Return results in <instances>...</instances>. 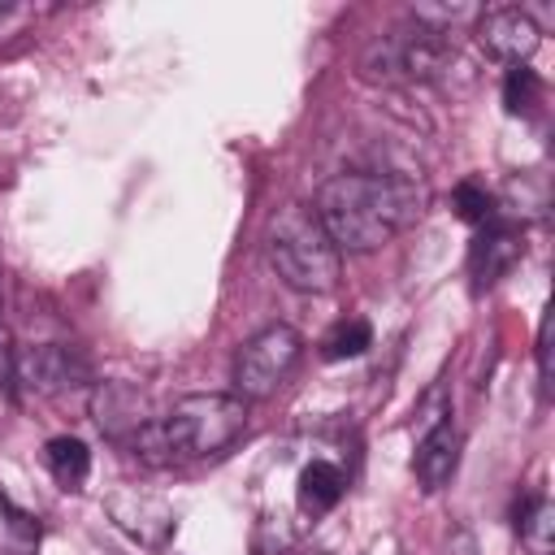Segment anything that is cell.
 <instances>
[{"instance_id":"6da1fadb","label":"cell","mask_w":555,"mask_h":555,"mask_svg":"<svg viewBox=\"0 0 555 555\" xmlns=\"http://www.w3.org/2000/svg\"><path fill=\"white\" fill-rule=\"evenodd\" d=\"M312 212L338 251H377L425 212V191L408 173H334Z\"/></svg>"},{"instance_id":"7a4b0ae2","label":"cell","mask_w":555,"mask_h":555,"mask_svg":"<svg viewBox=\"0 0 555 555\" xmlns=\"http://www.w3.org/2000/svg\"><path fill=\"white\" fill-rule=\"evenodd\" d=\"M247 434V403L238 395H182L165 416H152L134 438V455L152 468H173L182 460H208Z\"/></svg>"},{"instance_id":"3957f363","label":"cell","mask_w":555,"mask_h":555,"mask_svg":"<svg viewBox=\"0 0 555 555\" xmlns=\"http://www.w3.org/2000/svg\"><path fill=\"white\" fill-rule=\"evenodd\" d=\"M269 264L291 291L304 295H330L343 278V251L330 243L308 204H286L269 221Z\"/></svg>"},{"instance_id":"277c9868","label":"cell","mask_w":555,"mask_h":555,"mask_svg":"<svg viewBox=\"0 0 555 555\" xmlns=\"http://www.w3.org/2000/svg\"><path fill=\"white\" fill-rule=\"evenodd\" d=\"M455 61V43H451V30H434V26H408V30H390L382 39L369 43L360 69L364 78H382V82H434L451 69Z\"/></svg>"},{"instance_id":"5b68a950","label":"cell","mask_w":555,"mask_h":555,"mask_svg":"<svg viewBox=\"0 0 555 555\" xmlns=\"http://www.w3.org/2000/svg\"><path fill=\"white\" fill-rule=\"evenodd\" d=\"M299 356H304L299 330H291V325H264L234 356V395L243 403L273 399L282 390V382L291 377V369L299 364Z\"/></svg>"},{"instance_id":"8992f818","label":"cell","mask_w":555,"mask_h":555,"mask_svg":"<svg viewBox=\"0 0 555 555\" xmlns=\"http://www.w3.org/2000/svg\"><path fill=\"white\" fill-rule=\"evenodd\" d=\"M104 512H108V520H113L134 546H143V551H165V546L173 542L178 520H173V507H169L160 494H147V490H139V486H117V490L104 499Z\"/></svg>"},{"instance_id":"52a82bcc","label":"cell","mask_w":555,"mask_h":555,"mask_svg":"<svg viewBox=\"0 0 555 555\" xmlns=\"http://www.w3.org/2000/svg\"><path fill=\"white\" fill-rule=\"evenodd\" d=\"M87 377H91L87 356L74 351V347H65V343L26 347V351H17V364H13V382H22L35 395L74 390V386H87Z\"/></svg>"},{"instance_id":"ba28073f","label":"cell","mask_w":555,"mask_h":555,"mask_svg":"<svg viewBox=\"0 0 555 555\" xmlns=\"http://www.w3.org/2000/svg\"><path fill=\"white\" fill-rule=\"evenodd\" d=\"M477 43L507 65H525L538 43H542V26L533 22L529 9H481L477 17Z\"/></svg>"},{"instance_id":"9c48e42d","label":"cell","mask_w":555,"mask_h":555,"mask_svg":"<svg viewBox=\"0 0 555 555\" xmlns=\"http://www.w3.org/2000/svg\"><path fill=\"white\" fill-rule=\"evenodd\" d=\"M455 468H460V429L447 412L442 421L425 425V434L416 442V455H412V473L429 494H438L455 477Z\"/></svg>"},{"instance_id":"30bf717a","label":"cell","mask_w":555,"mask_h":555,"mask_svg":"<svg viewBox=\"0 0 555 555\" xmlns=\"http://www.w3.org/2000/svg\"><path fill=\"white\" fill-rule=\"evenodd\" d=\"M91 416L117 442H130L152 421L147 416V399L134 386H126V382H100L95 395H91Z\"/></svg>"},{"instance_id":"8fae6325","label":"cell","mask_w":555,"mask_h":555,"mask_svg":"<svg viewBox=\"0 0 555 555\" xmlns=\"http://www.w3.org/2000/svg\"><path fill=\"white\" fill-rule=\"evenodd\" d=\"M520 251H525V238H520V225L512 221V217H490L486 225H481V234H477V243H473V273H477V282H499L516 260H520Z\"/></svg>"},{"instance_id":"7c38bea8","label":"cell","mask_w":555,"mask_h":555,"mask_svg":"<svg viewBox=\"0 0 555 555\" xmlns=\"http://www.w3.org/2000/svg\"><path fill=\"white\" fill-rule=\"evenodd\" d=\"M343 490H347L343 468H338V464H330V460H312V464H304V473H299L295 503H299V512H304V516H312V520H317V516H325L330 507H338Z\"/></svg>"},{"instance_id":"4fadbf2b","label":"cell","mask_w":555,"mask_h":555,"mask_svg":"<svg viewBox=\"0 0 555 555\" xmlns=\"http://www.w3.org/2000/svg\"><path fill=\"white\" fill-rule=\"evenodd\" d=\"M43 460H48V473L61 481V490H82V481H87V473H91V451H87L82 438H74V434L48 438Z\"/></svg>"},{"instance_id":"5bb4252c","label":"cell","mask_w":555,"mask_h":555,"mask_svg":"<svg viewBox=\"0 0 555 555\" xmlns=\"http://www.w3.org/2000/svg\"><path fill=\"white\" fill-rule=\"evenodd\" d=\"M43 525L35 512H22L13 499L0 494V555H35Z\"/></svg>"},{"instance_id":"9a60e30c","label":"cell","mask_w":555,"mask_h":555,"mask_svg":"<svg viewBox=\"0 0 555 555\" xmlns=\"http://www.w3.org/2000/svg\"><path fill=\"white\" fill-rule=\"evenodd\" d=\"M516 529L529 555H551L555 551V507L546 494H533L520 512H516Z\"/></svg>"},{"instance_id":"2e32d148","label":"cell","mask_w":555,"mask_h":555,"mask_svg":"<svg viewBox=\"0 0 555 555\" xmlns=\"http://www.w3.org/2000/svg\"><path fill=\"white\" fill-rule=\"evenodd\" d=\"M373 347V325L364 317H343L325 338H321V360H356Z\"/></svg>"},{"instance_id":"e0dca14e","label":"cell","mask_w":555,"mask_h":555,"mask_svg":"<svg viewBox=\"0 0 555 555\" xmlns=\"http://www.w3.org/2000/svg\"><path fill=\"white\" fill-rule=\"evenodd\" d=\"M538 104H542V78H538L529 65H507V78H503V108H507L512 117H529Z\"/></svg>"},{"instance_id":"ac0fdd59","label":"cell","mask_w":555,"mask_h":555,"mask_svg":"<svg viewBox=\"0 0 555 555\" xmlns=\"http://www.w3.org/2000/svg\"><path fill=\"white\" fill-rule=\"evenodd\" d=\"M494 204H499V199H494L481 182H473V178L451 191V208H455V217L468 221V225H486V221L494 217Z\"/></svg>"},{"instance_id":"d6986e66","label":"cell","mask_w":555,"mask_h":555,"mask_svg":"<svg viewBox=\"0 0 555 555\" xmlns=\"http://www.w3.org/2000/svg\"><path fill=\"white\" fill-rule=\"evenodd\" d=\"M13 364H17V351L9 347V334L0 330V395L13 390Z\"/></svg>"},{"instance_id":"ffe728a7","label":"cell","mask_w":555,"mask_h":555,"mask_svg":"<svg viewBox=\"0 0 555 555\" xmlns=\"http://www.w3.org/2000/svg\"><path fill=\"white\" fill-rule=\"evenodd\" d=\"M369 555H403V546H399L395 533H386V538H377V542L369 546Z\"/></svg>"},{"instance_id":"44dd1931","label":"cell","mask_w":555,"mask_h":555,"mask_svg":"<svg viewBox=\"0 0 555 555\" xmlns=\"http://www.w3.org/2000/svg\"><path fill=\"white\" fill-rule=\"evenodd\" d=\"M299 555H325V551H299Z\"/></svg>"}]
</instances>
